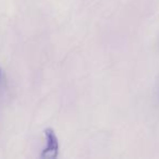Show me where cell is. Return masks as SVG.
Instances as JSON below:
<instances>
[{"label": "cell", "instance_id": "6da1fadb", "mask_svg": "<svg viewBox=\"0 0 159 159\" xmlns=\"http://www.w3.org/2000/svg\"><path fill=\"white\" fill-rule=\"evenodd\" d=\"M45 136H46L47 146L43 150L40 157L46 159H55L58 156V150H59V144L55 131L52 129H46L45 130Z\"/></svg>", "mask_w": 159, "mask_h": 159}, {"label": "cell", "instance_id": "7a4b0ae2", "mask_svg": "<svg viewBox=\"0 0 159 159\" xmlns=\"http://www.w3.org/2000/svg\"><path fill=\"white\" fill-rule=\"evenodd\" d=\"M5 81H6L5 73H3L2 69L0 68V89H2V87H3V85H5Z\"/></svg>", "mask_w": 159, "mask_h": 159}]
</instances>
